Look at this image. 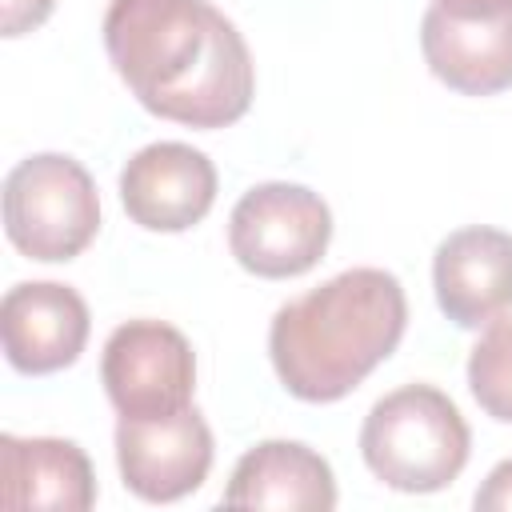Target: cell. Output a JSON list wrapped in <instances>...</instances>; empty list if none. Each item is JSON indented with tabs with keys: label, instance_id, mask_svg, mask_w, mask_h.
I'll list each match as a JSON object with an SVG mask.
<instances>
[{
	"label": "cell",
	"instance_id": "obj_1",
	"mask_svg": "<svg viewBox=\"0 0 512 512\" xmlns=\"http://www.w3.org/2000/svg\"><path fill=\"white\" fill-rule=\"evenodd\" d=\"M104 48L128 92L160 120L228 128L252 108L248 44L208 0H112Z\"/></svg>",
	"mask_w": 512,
	"mask_h": 512
},
{
	"label": "cell",
	"instance_id": "obj_2",
	"mask_svg": "<svg viewBox=\"0 0 512 512\" xmlns=\"http://www.w3.org/2000/svg\"><path fill=\"white\" fill-rule=\"evenodd\" d=\"M404 324L400 280L384 268H348L272 316L268 356L296 400L332 404L396 352Z\"/></svg>",
	"mask_w": 512,
	"mask_h": 512
},
{
	"label": "cell",
	"instance_id": "obj_3",
	"mask_svg": "<svg viewBox=\"0 0 512 512\" xmlns=\"http://www.w3.org/2000/svg\"><path fill=\"white\" fill-rule=\"evenodd\" d=\"M468 424L432 384H404L372 404L360 428V456L396 492H440L468 464Z\"/></svg>",
	"mask_w": 512,
	"mask_h": 512
},
{
	"label": "cell",
	"instance_id": "obj_4",
	"mask_svg": "<svg viewBox=\"0 0 512 512\" xmlns=\"http://www.w3.org/2000/svg\"><path fill=\"white\" fill-rule=\"evenodd\" d=\"M96 228L100 196L80 160L36 152L4 176V232L16 252L60 264L80 256Z\"/></svg>",
	"mask_w": 512,
	"mask_h": 512
},
{
	"label": "cell",
	"instance_id": "obj_5",
	"mask_svg": "<svg viewBox=\"0 0 512 512\" xmlns=\"http://www.w3.org/2000/svg\"><path fill=\"white\" fill-rule=\"evenodd\" d=\"M332 240L328 204L288 180H268L248 188L228 216V248L236 264L264 280L304 276L320 264Z\"/></svg>",
	"mask_w": 512,
	"mask_h": 512
},
{
	"label": "cell",
	"instance_id": "obj_6",
	"mask_svg": "<svg viewBox=\"0 0 512 512\" xmlns=\"http://www.w3.org/2000/svg\"><path fill=\"white\" fill-rule=\"evenodd\" d=\"M100 380L120 416H168L192 404L196 356L180 328L128 320L104 344Z\"/></svg>",
	"mask_w": 512,
	"mask_h": 512
},
{
	"label": "cell",
	"instance_id": "obj_7",
	"mask_svg": "<svg viewBox=\"0 0 512 512\" xmlns=\"http://www.w3.org/2000/svg\"><path fill=\"white\" fill-rule=\"evenodd\" d=\"M116 464L128 492L148 504H172L208 480L212 432L192 404L168 416H120Z\"/></svg>",
	"mask_w": 512,
	"mask_h": 512
},
{
	"label": "cell",
	"instance_id": "obj_8",
	"mask_svg": "<svg viewBox=\"0 0 512 512\" xmlns=\"http://www.w3.org/2000/svg\"><path fill=\"white\" fill-rule=\"evenodd\" d=\"M216 200L212 160L180 140L140 148L120 172V204L148 232H188Z\"/></svg>",
	"mask_w": 512,
	"mask_h": 512
},
{
	"label": "cell",
	"instance_id": "obj_9",
	"mask_svg": "<svg viewBox=\"0 0 512 512\" xmlns=\"http://www.w3.org/2000/svg\"><path fill=\"white\" fill-rule=\"evenodd\" d=\"M88 324L84 296L56 280L16 284L0 304L4 356L24 376H48L76 364L88 344Z\"/></svg>",
	"mask_w": 512,
	"mask_h": 512
},
{
	"label": "cell",
	"instance_id": "obj_10",
	"mask_svg": "<svg viewBox=\"0 0 512 512\" xmlns=\"http://www.w3.org/2000/svg\"><path fill=\"white\" fill-rule=\"evenodd\" d=\"M436 304L456 328H484L512 312V232L460 228L440 240L432 260Z\"/></svg>",
	"mask_w": 512,
	"mask_h": 512
},
{
	"label": "cell",
	"instance_id": "obj_11",
	"mask_svg": "<svg viewBox=\"0 0 512 512\" xmlns=\"http://www.w3.org/2000/svg\"><path fill=\"white\" fill-rule=\"evenodd\" d=\"M420 48L440 84L464 96H496L512 88V12L452 16L440 4L424 12Z\"/></svg>",
	"mask_w": 512,
	"mask_h": 512
},
{
	"label": "cell",
	"instance_id": "obj_12",
	"mask_svg": "<svg viewBox=\"0 0 512 512\" xmlns=\"http://www.w3.org/2000/svg\"><path fill=\"white\" fill-rule=\"evenodd\" d=\"M228 508H288L328 512L336 508V480L320 452L300 440H264L248 448L224 488Z\"/></svg>",
	"mask_w": 512,
	"mask_h": 512
},
{
	"label": "cell",
	"instance_id": "obj_13",
	"mask_svg": "<svg viewBox=\"0 0 512 512\" xmlns=\"http://www.w3.org/2000/svg\"><path fill=\"white\" fill-rule=\"evenodd\" d=\"M4 504L84 512L96 500V476L80 444L56 436H0Z\"/></svg>",
	"mask_w": 512,
	"mask_h": 512
},
{
	"label": "cell",
	"instance_id": "obj_14",
	"mask_svg": "<svg viewBox=\"0 0 512 512\" xmlns=\"http://www.w3.org/2000/svg\"><path fill=\"white\" fill-rule=\"evenodd\" d=\"M468 388L492 420L512 424V320H492L488 332L472 344Z\"/></svg>",
	"mask_w": 512,
	"mask_h": 512
},
{
	"label": "cell",
	"instance_id": "obj_15",
	"mask_svg": "<svg viewBox=\"0 0 512 512\" xmlns=\"http://www.w3.org/2000/svg\"><path fill=\"white\" fill-rule=\"evenodd\" d=\"M0 8H4V12H0L4 36H24V32L40 28V24L52 16L56 0H4Z\"/></svg>",
	"mask_w": 512,
	"mask_h": 512
},
{
	"label": "cell",
	"instance_id": "obj_16",
	"mask_svg": "<svg viewBox=\"0 0 512 512\" xmlns=\"http://www.w3.org/2000/svg\"><path fill=\"white\" fill-rule=\"evenodd\" d=\"M476 508L484 512H512V460L496 464L488 480L476 488Z\"/></svg>",
	"mask_w": 512,
	"mask_h": 512
},
{
	"label": "cell",
	"instance_id": "obj_17",
	"mask_svg": "<svg viewBox=\"0 0 512 512\" xmlns=\"http://www.w3.org/2000/svg\"><path fill=\"white\" fill-rule=\"evenodd\" d=\"M436 4H440L444 12H452V16H472V20L512 12V0H436Z\"/></svg>",
	"mask_w": 512,
	"mask_h": 512
}]
</instances>
